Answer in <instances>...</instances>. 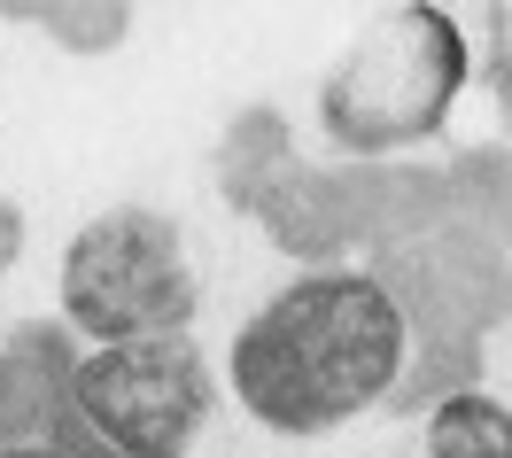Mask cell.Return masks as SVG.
Returning <instances> with one entry per match:
<instances>
[{
    "instance_id": "obj_1",
    "label": "cell",
    "mask_w": 512,
    "mask_h": 458,
    "mask_svg": "<svg viewBox=\"0 0 512 458\" xmlns=\"http://www.w3.org/2000/svg\"><path fill=\"white\" fill-rule=\"evenodd\" d=\"M419 365L412 295L373 264H311L225 342V389L264 435H334L381 412Z\"/></svg>"
},
{
    "instance_id": "obj_2",
    "label": "cell",
    "mask_w": 512,
    "mask_h": 458,
    "mask_svg": "<svg viewBox=\"0 0 512 458\" xmlns=\"http://www.w3.org/2000/svg\"><path fill=\"white\" fill-rule=\"evenodd\" d=\"M474 86V32L435 0H396L334 55L319 78V132L334 156L381 164L427 148Z\"/></svg>"
},
{
    "instance_id": "obj_3",
    "label": "cell",
    "mask_w": 512,
    "mask_h": 458,
    "mask_svg": "<svg viewBox=\"0 0 512 458\" xmlns=\"http://www.w3.org/2000/svg\"><path fill=\"white\" fill-rule=\"evenodd\" d=\"M55 311L86 350L109 342H156V334H194L202 311V272L179 218H163L148 202L94 210L63 241L55 264Z\"/></svg>"
},
{
    "instance_id": "obj_4",
    "label": "cell",
    "mask_w": 512,
    "mask_h": 458,
    "mask_svg": "<svg viewBox=\"0 0 512 458\" xmlns=\"http://www.w3.org/2000/svg\"><path fill=\"white\" fill-rule=\"evenodd\" d=\"M63 420L94 458H194L218 420V365L194 334L78 350L63 365Z\"/></svg>"
},
{
    "instance_id": "obj_5",
    "label": "cell",
    "mask_w": 512,
    "mask_h": 458,
    "mask_svg": "<svg viewBox=\"0 0 512 458\" xmlns=\"http://www.w3.org/2000/svg\"><path fill=\"white\" fill-rule=\"evenodd\" d=\"M427 458H512V404L489 389H443L419 427Z\"/></svg>"
},
{
    "instance_id": "obj_6",
    "label": "cell",
    "mask_w": 512,
    "mask_h": 458,
    "mask_svg": "<svg viewBox=\"0 0 512 458\" xmlns=\"http://www.w3.org/2000/svg\"><path fill=\"white\" fill-rule=\"evenodd\" d=\"M8 24H39L63 55H117L132 39L125 0H39V8H0Z\"/></svg>"
},
{
    "instance_id": "obj_7",
    "label": "cell",
    "mask_w": 512,
    "mask_h": 458,
    "mask_svg": "<svg viewBox=\"0 0 512 458\" xmlns=\"http://www.w3.org/2000/svg\"><path fill=\"white\" fill-rule=\"evenodd\" d=\"M0 458H94V451H78L70 435H0Z\"/></svg>"
},
{
    "instance_id": "obj_8",
    "label": "cell",
    "mask_w": 512,
    "mask_h": 458,
    "mask_svg": "<svg viewBox=\"0 0 512 458\" xmlns=\"http://www.w3.org/2000/svg\"><path fill=\"white\" fill-rule=\"evenodd\" d=\"M16 257H24V210H16V202L0 195V272H8Z\"/></svg>"
}]
</instances>
